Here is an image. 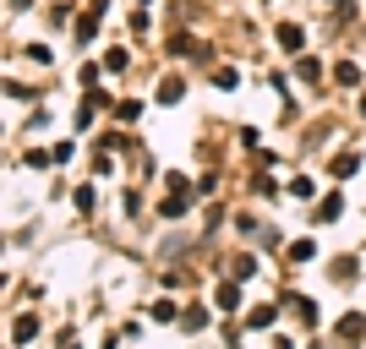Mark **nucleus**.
I'll return each mask as SVG.
<instances>
[{
    "label": "nucleus",
    "instance_id": "f257e3e1",
    "mask_svg": "<svg viewBox=\"0 0 366 349\" xmlns=\"http://www.w3.org/2000/svg\"><path fill=\"white\" fill-rule=\"evenodd\" d=\"M33 333H39V322H33V317H17V322H11V339H17V344H22V339H33Z\"/></svg>",
    "mask_w": 366,
    "mask_h": 349
},
{
    "label": "nucleus",
    "instance_id": "f03ea898",
    "mask_svg": "<svg viewBox=\"0 0 366 349\" xmlns=\"http://www.w3.org/2000/svg\"><path fill=\"white\" fill-rule=\"evenodd\" d=\"M279 44H285L290 55H295V50H301V28H295V22H285V28H279Z\"/></svg>",
    "mask_w": 366,
    "mask_h": 349
},
{
    "label": "nucleus",
    "instance_id": "7ed1b4c3",
    "mask_svg": "<svg viewBox=\"0 0 366 349\" xmlns=\"http://www.w3.org/2000/svg\"><path fill=\"white\" fill-rule=\"evenodd\" d=\"M339 333H345V339H361V333H366V317H345V322H339Z\"/></svg>",
    "mask_w": 366,
    "mask_h": 349
},
{
    "label": "nucleus",
    "instance_id": "20e7f679",
    "mask_svg": "<svg viewBox=\"0 0 366 349\" xmlns=\"http://www.w3.org/2000/svg\"><path fill=\"white\" fill-rule=\"evenodd\" d=\"M334 175H339V180L356 175V153H339V158H334Z\"/></svg>",
    "mask_w": 366,
    "mask_h": 349
},
{
    "label": "nucleus",
    "instance_id": "39448f33",
    "mask_svg": "<svg viewBox=\"0 0 366 349\" xmlns=\"http://www.w3.org/2000/svg\"><path fill=\"white\" fill-rule=\"evenodd\" d=\"M235 300H241V289H235V284H219V306L224 311H235Z\"/></svg>",
    "mask_w": 366,
    "mask_h": 349
},
{
    "label": "nucleus",
    "instance_id": "423d86ee",
    "mask_svg": "<svg viewBox=\"0 0 366 349\" xmlns=\"http://www.w3.org/2000/svg\"><path fill=\"white\" fill-rule=\"evenodd\" d=\"M274 317H279V311H274V306H257V311H252V328H268V322H274Z\"/></svg>",
    "mask_w": 366,
    "mask_h": 349
},
{
    "label": "nucleus",
    "instance_id": "0eeeda50",
    "mask_svg": "<svg viewBox=\"0 0 366 349\" xmlns=\"http://www.w3.org/2000/svg\"><path fill=\"white\" fill-rule=\"evenodd\" d=\"M361 115H366V98H361Z\"/></svg>",
    "mask_w": 366,
    "mask_h": 349
}]
</instances>
